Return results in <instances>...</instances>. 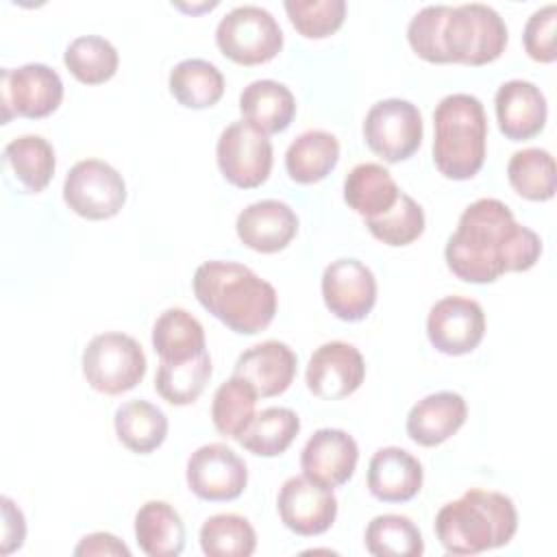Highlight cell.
I'll list each match as a JSON object with an SVG mask.
<instances>
[{
	"label": "cell",
	"instance_id": "60d3db41",
	"mask_svg": "<svg viewBox=\"0 0 557 557\" xmlns=\"http://www.w3.org/2000/svg\"><path fill=\"white\" fill-rule=\"evenodd\" d=\"M555 24H557V7L546 4L535 9L522 30L524 50L533 61L550 63L555 61Z\"/></svg>",
	"mask_w": 557,
	"mask_h": 557
},
{
	"label": "cell",
	"instance_id": "b9f144b4",
	"mask_svg": "<svg viewBox=\"0 0 557 557\" xmlns=\"http://www.w3.org/2000/svg\"><path fill=\"white\" fill-rule=\"evenodd\" d=\"M2 555H9L24 544L26 524L22 511L7 496L2 498Z\"/></svg>",
	"mask_w": 557,
	"mask_h": 557
},
{
	"label": "cell",
	"instance_id": "3957f363",
	"mask_svg": "<svg viewBox=\"0 0 557 557\" xmlns=\"http://www.w3.org/2000/svg\"><path fill=\"white\" fill-rule=\"evenodd\" d=\"M518 529L513 500L500 492L468 490L461 498L442 505L435 516V535L450 555H476L511 542Z\"/></svg>",
	"mask_w": 557,
	"mask_h": 557
},
{
	"label": "cell",
	"instance_id": "836d02e7",
	"mask_svg": "<svg viewBox=\"0 0 557 557\" xmlns=\"http://www.w3.org/2000/svg\"><path fill=\"white\" fill-rule=\"evenodd\" d=\"M63 63L72 76L85 85H100L117 72V50L100 35H81L63 52Z\"/></svg>",
	"mask_w": 557,
	"mask_h": 557
},
{
	"label": "cell",
	"instance_id": "8d00e7d4",
	"mask_svg": "<svg viewBox=\"0 0 557 557\" xmlns=\"http://www.w3.org/2000/svg\"><path fill=\"white\" fill-rule=\"evenodd\" d=\"M511 187L527 200H550L555 196V159L544 148H522L507 163Z\"/></svg>",
	"mask_w": 557,
	"mask_h": 557
},
{
	"label": "cell",
	"instance_id": "44dd1931",
	"mask_svg": "<svg viewBox=\"0 0 557 557\" xmlns=\"http://www.w3.org/2000/svg\"><path fill=\"white\" fill-rule=\"evenodd\" d=\"M424 481L422 463L400 446L379 448L368 463V490L383 503L411 500Z\"/></svg>",
	"mask_w": 557,
	"mask_h": 557
},
{
	"label": "cell",
	"instance_id": "8fae6325",
	"mask_svg": "<svg viewBox=\"0 0 557 557\" xmlns=\"http://www.w3.org/2000/svg\"><path fill=\"white\" fill-rule=\"evenodd\" d=\"M215 159L222 176L242 189L259 187L272 170V144L265 133L239 120L228 124L215 144Z\"/></svg>",
	"mask_w": 557,
	"mask_h": 557
},
{
	"label": "cell",
	"instance_id": "ac0fdd59",
	"mask_svg": "<svg viewBox=\"0 0 557 557\" xmlns=\"http://www.w3.org/2000/svg\"><path fill=\"white\" fill-rule=\"evenodd\" d=\"M235 231L244 246L270 255L283 250L296 237L298 218L287 202L265 198L239 211Z\"/></svg>",
	"mask_w": 557,
	"mask_h": 557
},
{
	"label": "cell",
	"instance_id": "ee69618b",
	"mask_svg": "<svg viewBox=\"0 0 557 557\" xmlns=\"http://www.w3.org/2000/svg\"><path fill=\"white\" fill-rule=\"evenodd\" d=\"M174 7H178V9H183V11L196 13V11H202V9H213V7H218V2H202V4H181V2H176Z\"/></svg>",
	"mask_w": 557,
	"mask_h": 557
},
{
	"label": "cell",
	"instance_id": "9c48e42d",
	"mask_svg": "<svg viewBox=\"0 0 557 557\" xmlns=\"http://www.w3.org/2000/svg\"><path fill=\"white\" fill-rule=\"evenodd\" d=\"M422 115L418 107L403 98H385L370 107L363 120V139L368 148L385 159L398 163L409 159L422 144Z\"/></svg>",
	"mask_w": 557,
	"mask_h": 557
},
{
	"label": "cell",
	"instance_id": "4fadbf2b",
	"mask_svg": "<svg viewBox=\"0 0 557 557\" xmlns=\"http://www.w3.org/2000/svg\"><path fill=\"white\" fill-rule=\"evenodd\" d=\"M276 509L283 524L305 537L329 531L337 518V498L333 487H326L305 474L289 476L276 498Z\"/></svg>",
	"mask_w": 557,
	"mask_h": 557
},
{
	"label": "cell",
	"instance_id": "1f68e13d",
	"mask_svg": "<svg viewBox=\"0 0 557 557\" xmlns=\"http://www.w3.org/2000/svg\"><path fill=\"white\" fill-rule=\"evenodd\" d=\"M211 370L207 350L185 361H161L154 374V389L170 405H191L207 387Z\"/></svg>",
	"mask_w": 557,
	"mask_h": 557
},
{
	"label": "cell",
	"instance_id": "ba28073f",
	"mask_svg": "<svg viewBox=\"0 0 557 557\" xmlns=\"http://www.w3.org/2000/svg\"><path fill=\"white\" fill-rule=\"evenodd\" d=\"M63 200L81 218L109 220L126 202V183L107 161L83 159L63 181Z\"/></svg>",
	"mask_w": 557,
	"mask_h": 557
},
{
	"label": "cell",
	"instance_id": "d6a6232c",
	"mask_svg": "<svg viewBox=\"0 0 557 557\" xmlns=\"http://www.w3.org/2000/svg\"><path fill=\"white\" fill-rule=\"evenodd\" d=\"M366 548L374 557H420L424 540L411 518L400 513H383L366 527Z\"/></svg>",
	"mask_w": 557,
	"mask_h": 557
},
{
	"label": "cell",
	"instance_id": "d6986e66",
	"mask_svg": "<svg viewBox=\"0 0 557 557\" xmlns=\"http://www.w3.org/2000/svg\"><path fill=\"white\" fill-rule=\"evenodd\" d=\"M496 120L500 133L511 141L535 137L546 124V98L531 81L511 78L496 89Z\"/></svg>",
	"mask_w": 557,
	"mask_h": 557
},
{
	"label": "cell",
	"instance_id": "e0dca14e",
	"mask_svg": "<svg viewBox=\"0 0 557 557\" xmlns=\"http://www.w3.org/2000/svg\"><path fill=\"white\" fill-rule=\"evenodd\" d=\"M359 446L352 435L342 429H318L300 453L302 474L326 485H344L357 468Z\"/></svg>",
	"mask_w": 557,
	"mask_h": 557
},
{
	"label": "cell",
	"instance_id": "83f0119b",
	"mask_svg": "<svg viewBox=\"0 0 557 557\" xmlns=\"http://www.w3.org/2000/svg\"><path fill=\"white\" fill-rule=\"evenodd\" d=\"M152 348L161 361H185L207 350L202 324L181 307L165 309L152 326Z\"/></svg>",
	"mask_w": 557,
	"mask_h": 557
},
{
	"label": "cell",
	"instance_id": "484cf974",
	"mask_svg": "<svg viewBox=\"0 0 557 557\" xmlns=\"http://www.w3.org/2000/svg\"><path fill=\"white\" fill-rule=\"evenodd\" d=\"M339 161V141L333 133L311 128L300 133L285 152V170L292 181L309 185L326 178Z\"/></svg>",
	"mask_w": 557,
	"mask_h": 557
},
{
	"label": "cell",
	"instance_id": "30bf717a",
	"mask_svg": "<svg viewBox=\"0 0 557 557\" xmlns=\"http://www.w3.org/2000/svg\"><path fill=\"white\" fill-rule=\"evenodd\" d=\"M2 124L13 115L39 120L54 113L63 100V81L46 63L4 67L2 72Z\"/></svg>",
	"mask_w": 557,
	"mask_h": 557
},
{
	"label": "cell",
	"instance_id": "9a60e30c",
	"mask_svg": "<svg viewBox=\"0 0 557 557\" xmlns=\"http://www.w3.org/2000/svg\"><path fill=\"white\" fill-rule=\"evenodd\" d=\"M322 298L326 309L346 322L363 320L376 302V278L359 259L342 257L322 272Z\"/></svg>",
	"mask_w": 557,
	"mask_h": 557
},
{
	"label": "cell",
	"instance_id": "277c9868",
	"mask_svg": "<svg viewBox=\"0 0 557 557\" xmlns=\"http://www.w3.org/2000/svg\"><path fill=\"white\" fill-rule=\"evenodd\" d=\"M433 161L453 181L472 178L485 161L487 117L472 94H448L433 111Z\"/></svg>",
	"mask_w": 557,
	"mask_h": 557
},
{
	"label": "cell",
	"instance_id": "603a6c76",
	"mask_svg": "<svg viewBox=\"0 0 557 557\" xmlns=\"http://www.w3.org/2000/svg\"><path fill=\"white\" fill-rule=\"evenodd\" d=\"M239 111L244 122L270 135L285 131L296 115V98L287 85L259 78L248 83L239 94Z\"/></svg>",
	"mask_w": 557,
	"mask_h": 557
},
{
	"label": "cell",
	"instance_id": "2e32d148",
	"mask_svg": "<svg viewBox=\"0 0 557 557\" xmlns=\"http://www.w3.org/2000/svg\"><path fill=\"white\" fill-rule=\"evenodd\" d=\"M366 376V361L359 348L348 342H326L313 350L307 363V387L324 400H339L359 389Z\"/></svg>",
	"mask_w": 557,
	"mask_h": 557
},
{
	"label": "cell",
	"instance_id": "f1b7e54d",
	"mask_svg": "<svg viewBox=\"0 0 557 557\" xmlns=\"http://www.w3.org/2000/svg\"><path fill=\"white\" fill-rule=\"evenodd\" d=\"M4 163L26 191L39 194L54 176L57 157L46 137L20 135L4 146Z\"/></svg>",
	"mask_w": 557,
	"mask_h": 557
},
{
	"label": "cell",
	"instance_id": "d590c367",
	"mask_svg": "<svg viewBox=\"0 0 557 557\" xmlns=\"http://www.w3.org/2000/svg\"><path fill=\"white\" fill-rule=\"evenodd\" d=\"M200 548L209 557H248L257 548V533L239 513H215L200 527Z\"/></svg>",
	"mask_w": 557,
	"mask_h": 557
},
{
	"label": "cell",
	"instance_id": "7402d4cb",
	"mask_svg": "<svg viewBox=\"0 0 557 557\" xmlns=\"http://www.w3.org/2000/svg\"><path fill=\"white\" fill-rule=\"evenodd\" d=\"M468 407L461 394L444 389L424 396L407 413V435L420 446H437L466 422Z\"/></svg>",
	"mask_w": 557,
	"mask_h": 557
},
{
	"label": "cell",
	"instance_id": "e575fe53",
	"mask_svg": "<svg viewBox=\"0 0 557 557\" xmlns=\"http://www.w3.org/2000/svg\"><path fill=\"white\" fill-rule=\"evenodd\" d=\"M257 392L252 385L239 376H231L213 394L211 403V420L220 435L239 440L244 429L255 418Z\"/></svg>",
	"mask_w": 557,
	"mask_h": 557
},
{
	"label": "cell",
	"instance_id": "7c38bea8",
	"mask_svg": "<svg viewBox=\"0 0 557 557\" xmlns=\"http://www.w3.org/2000/svg\"><path fill=\"white\" fill-rule=\"evenodd\" d=\"M185 479L189 490L202 500H235L248 483V468L233 448L211 442L189 455Z\"/></svg>",
	"mask_w": 557,
	"mask_h": 557
},
{
	"label": "cell",
	"instance_id": "5bb4252c",
	"mask_svg": "<svg viewBox=\"0 0 557 557\" xmlns=\"http://www.w3.org/2000/svg\"><path fill=\"white\" fill-rule=\"evenodd\" d=\"M485 335L483 307L466 296L437 300L426 318V337L444 355H468Z\"/></svg>",
	"mask_w": 557,
	"mask_h": 557
},
{
	"label": "cell",
	"instance_id": "4316f807",
	"mask_svg": "<svg viewBox=\"0 0 557 557\" xmlns=\"http://www.w3.org/2000/svg\"><path fill=\"white\" fill-rule=\"evenodd\" d=\"M113 426L117 440L137 455H148L157 450L168 435L165 413L141 398L128 400L115 409Z\"/></svg>",
	"mask_w": 557,
	"mask_h": 557
},
{
	"label": "cell",
	"instance_id": "5b68a950",
	"mask_svg": "<svg viewBox=\"0 0 557 557\" xmlns=\"http://www.w3.org/2000/svg\"><path fill=\"white\" fill-rule=\"evenodd\" d=\"M448 63L483 65L496 61L507 46V26L496 9L483 2L450 7L442 35Z\"/></svg>",
	"mask_w": 557,
	"mask_h": 557
},
{
	"label": "cell",
	"instance_id": "7a4b0ae2",
	"mask_svg": "<svg viewBox=\"0 0 557 557\" xmlns=\"http://www.w3.org/2000/svg\"><path fill=\"white\" fill-rule=\"evenodd\" d=\"M198 302L239 335L263 331L276 313V289L235 261H205L194 272Z\"/></svg>",
	"mask_w": 557,
	"mask_h": 557
},
{
	"label": "cell",
	"instance_id": "7bdbcfd3",
	"mask_svg": "<svg viewBox=\"0 0 557 557\" xmlns=\"http://www.w3.org/2000/svg\"><path fill=\"white\" fill-rule=\"evenodd\" d=\"M74 555H124V557H128L131 550H128V546H126L122 540H117L115 535L104 533V531H98V533L85 535V537L76 544Z\"/></svg>",
	"mask_w": 557,
	"mask_h": 557
},
{
	"label": "cell",
	"instance_id": "ffe728a7",
	"mask_svg": "<svg viewBox=\"0 0 557 557\" xmlns=\"http://www.w3.org/2000/svg\"><path fill=\"white\" fill-rule=\"evenodd\" d=\"M296 352L278 339H265L244 350L233 368V374L248 381L257 396L283 394L296 374Z\"/></svg>",
	"mask_w": 557,
	"mask_h": 557
},
{
	"label": "cell",
	"instance_id": "6da1fadb",
	"mask_svg": "<svg viewBox=\"0 0 557 557\" xmlns=\"http://www.w3.org/2000/svg\"><path fill=\"white\" fill-rule=\"evenodd\" d=\"M542 239L518 224L498 198H479L463 209L444 257L450 272L466 283H494L505 272H524L537 263Z\"/></svg>",
	"mask_w": 557,
	"mask_h": 557
},
{
	"label": "cell",
	"instance_id": "4dcf8cb0",
	"mask_svg": "<svg viewBox=\"0 0 557 557\" xmlns=\"http://www.w3.org/2000/svg\"><path fill=\"white\" fill-rule=\"evenodd\" d=\"M300 431V418L289 407H268L255 413L239 435V444L259 457H276L289 448Z\"/></svg>",
	"mask_w": 557,
	"mask_h": 557
},
{
	"label": "cell",
	"instance_id": "f546056e",
	"mask_svg": "<svg viewBox=\"0 0 557 557\" xmlns=\"http://www.w3.org/2000/svg\"><path fill=\"white\" fill-rule=\"evenodd\" d=\"M170 94L189 109L213 107L224 94L222 72L205 59H183L170 70Z\"/></svg>",
	"mask_w": 557,
	"mask_h": 557
},
{
	"label": "cell",
	"instance_id": "74e56055",
	"mask_svg": "<svg viewBox=\"0 0 557 557\" xmlns=\"http://www.w3.org/2000/svg\"><path fill=\"white\" fill-rule=\"evenodd\" d=\"M366 226L379 242L387 246H407L422 235L424 211L409 194L400 191L396 205L379 218H368Z\"/></svg>",
	"mask_w": 557,
	"mask_h": 557
},
{
	"label": "cell",
	"instance_id": "52a82bcc",
	"mask_svg": "<svg viewBox=\"0 0 557 557\" xmlns=\"http://www.w3.org/2000/svg\"><path fill=\"white\" fill-rule=\"evenodd\" d=\"M215 44L231 61L257 65L268 63L281 52L283 30L268 9L259 4H239L218 22Z\"/></svg>",
	"mask_w": 557,
	"mask_h": 557
},
{
	"label": "cell",
	"instance_id": "cb8c5ba5",
	"mask_svg": "<svg viewBox=\"0 0 557 557\" xmlns=\"http://www.w3.org/2000/svg\"><path fill=\"white\" fill-rule=\"evenodd\" d=\"M400 196V187L392 178V172L381 163H359L344 178V200L346 205L368 218H379L389 211Z\"/></svg>",
	"mask_w": 557,
	"mask_h": 557
},
{
	"label": "cell",
	"instance_id": "f35d334b",
	"mask_svg": "<svg viewBox=\"0 0 557 557\" xmlns=\"http://www.w3.org/2000/svg\"><path fill=\"white\" fill-rule=\"evenodd\" d=\"M283 7L294 28L309 39L329 37L346 17L344 0H285Z\"/></svg>",
	"mask_w": 557,
	"mask_h": 557
},
{
	"label": "cell",
	"instance_id": "ab89813d",
	"mask_svg": "<svg viewBox=\"0 0 557 557\" xmlns=\"http://www.w3.org/2000/svg\"><path fill=\"white\" fill-rule=\"evenodd\" d=\"M450 13L448 4H426L422 7L407 26V39L409 46L418 57H422L429 63H448L442 35H444V22Z\"/></svg>",
	"mask_w": 557,
	"mask_h": 557
},
{
	"label": "cell",
	"instance_id": "d4e9b609",
	"mask_svg": "<svg viewBox=\"0 0 557 557\" xmlns=\"http://www.w3.org/2000/svg\"><path fill=\"white\" fill-rule=\"evenodd\" d=\"M135 540L148 557H176L185 548L181 513L165 500H148L135 513Z\"/></svg>",
	"mask_w": 557,
	"mask_h": 557
},
{
	"label": "cell",
	"instance_id": "8992f818",
	"mask_svg": "<svg viewBox=\"0 0 557 557\" xmlns=\"http://www.w3.org/2000/svg\"><path fill=\"white\" fill-rule=\"evenodd\" d=\"M146 355L137 339L126 333L109 331L91 337L83 350V374L87 383L107 396H117L141 383Z\"/></svg>",
	"mask_w": 557,
	"mask_h": 557
}]
</instances>
